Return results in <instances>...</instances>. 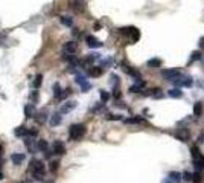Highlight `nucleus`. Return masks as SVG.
Segmentation results:
<instances>
[{
  "label": "nucleus",
  "mask_w": 204,
  "mask_h": 183,
  "mask_svg": "<svg viewBox=\"0 0 204 183\" xmlns=\"http://www.w3.org/2000/svg\"><path fill=\"white\" fill-rule=\"evenodd\" d=\"M31 171H32V177L35 180H43L44 177V172H46V168H44V163L41 160L38 159H32L31 160Z\"/></svg>",
  "instance_id": "nucleus-1"
},
{
  "label": "nucleus",
  "mask_w": 204,
  "mask_h": 183,
  "mask_svg": "<svg viewBox=\"0 0 204 183\" xmlns=\"http://www.w3.org/2000/svg\"><path fill=\"white\" fill-rule=\"evenodd\" d=\"M85 134V125L84 124H73L69 128V137L70 140H79Z\"/></svg>",
  "instance_id": "nucleus-2"
},
{
  "label": "nucleus",
  "mask_w": 204,
  "mask_h": 183,
  "mask_svg": "<svg viewBox=\"0 0 204 183\" xmlns=\"http://www.w3.org/2000/svg\"><path fill=\"white\" fill-rule=\"evenodd\" d=\"M172 82H174V86L178 87V89H180V87H191L193 84V81L191 76H186V78H178V76H177V78L172 80Z\"/></svg>",
  "instance_id": "nucleus-3"
},
{
  "label": "nucleus",
  "mask_w": 204,
  "mask_h": 183,
  "mask_svg": "<svg viewBox=\"0 0 204 183\" xmlns=\"http://www.w3.org/2000/svg\"><path fill=\"white\" fill-rule=\"evenodd\" d=\"M161 76H163L165 80L172 81L174 78L180 76V69H165V70L161 72Z\"/></svg>",
  "instance_id": "nucleus-4"
},
{
  "label": "nucleus",
  "mask_w": 204,
  "mask_h": 183,
  "mask_svg": "<svg viewBox=\"0 0 204 183\" xmlns=\"http://www.w3.org/2000/svg\"><path fill=\"white\" fill-rule=\"evenodd\" d=\"M76 105H78V102H76V101H67L66 104H63V105H61L59 113H61V114L69 113V112H72L73 108H76Z\"/></svg>",
  "instance_id": "nucleus-5"
},
{
  "label": "nucleus",
  "mask_w": 204,
  "mask_h": 183,
  "mask_svg": "<svg viewBox=\"0 0 204 183\" xmlns=\"http://www.w3.org/2000/svg\"><path fill=\"white\" fill-rule=\"evenodd\" d=\"M54 154H58V156H63V154H66V147H64V144L61 142V140H55L54 142Z\"/></svg>",
  "instance_id": "nucleus-6"
},
{
  "label": "nucleus",
  "mask_w": 204,
  "mask_h": 183,
  "mask_svg": "<svg viewBox=\"0 0 204 183\" xmlns=\"http://www.w3.org/2000/svg\"><path fill=\"white\" fill-rule=\"evenodd\" d=\"M76 84H79L81 86V90L82 92H87L89 89H91V84L90 82H87V80L82 76V75H76Z\"/></svg>",
  "instance_id": "nucleus-7"
},
{
  "label": "nucleus",
  "mask_w": 204,
  "mask_h": 183,
  "mask_svg": "<svg viewBox=\"0 0 204 183\" xmlns=\"http://www.w3.org/2000/svg\"><path fill=\"white\" fill-rule=\"evenodd\" d=\"M85 41H87V46L91 47V49H96V47H101L102 43L96 38V37H93V35H89L87 38H85Z\"/></svg>",
  "instance_id": "nucleus-8"
},
{
  "label": "nucleus",
  "mask_w": 204,
  "mask_h": 183,
  "mask_svg": "<svg viewBox=\"0 0 204 183\" xmlns=\"http://www.w3.org/2000/svg\"><path fill=\"white\" fill-rule=\"evenodd\" d=\"M76 49H78V44H76L75 41H67V43H64V46H63L64 54H75Z\"/></svg>",
  "instance_id": "nucleus-9"
},
{
  "label": "nucleus",
  "mask_w": 204,
  "mask_h": 183,
  "mask_svg": "<svg viewBox=\"0 0 204 183\" xmlns=\"http://www.w3.org/2000/svg\"><path fill=\"white\" fill-rule=\"evenodd\" d=\"M70 5H72V8L76 12H82L84 8H85V2H84V0H72Z\"/></svg>",
  "instance_id": "nucleus-10"
},
{
  "label": "nucleus",
  "mask_w": 204,
  "mask_h": 183,
  "mask_svg": "<svg viewBox=\"0 0 204 183\" xmlns=\"http://www.w3.org/2000/svg\"><path fill=\"white\" fill-rule=\"evenodd\" d=\"M61 121H63L61 113H59V112H57V113H54L52 116H50V121H49V124H50L52 127H58L59 124H61Z\"/></svg>",
  "instance_id": "nucleus-11"
},
{
  "label": "nucleus",
  "mask_w": 204,
  "mask_h": 183,
  "mask_svg": "<svg viewBox=\"0 0 204 183\" xmlns=\"http://www.w3.org/2000/svg\"><path fill=\"white\" fill-rule=\"evenodd\" d=\"M11 160L14 165H22L23 162H24V154L23 153H14L11 156Z\"/></svg>",
  "instance_id": "nucleus-12"
},
{
  "label": "nucleus",
  "mask_w": 204,
  "mask_h": 183,
  "mask_svg": "<svg viewBox=\"0 0 204 183\" xmlns=\"http://www.w3.org/2000/svg\"><path fill=\"white\" fill-rule=\"evenodd\" d=\"M193 166H195V170L200 172L204 170V156H200V157H196V159H193Z\"/></svg>",
  "instance_id": "nucleus-13"
},
{
  "label": "nucleus",
  "mask_w": 204,
  "mask_h": 183,
  "mask_svg": "<svg viewBox=\"0 0 204 183\" xmlns=\"http://www.w3.org/2000/svg\"><path fill=\"white\" fill-rule=\"evenodd\" d=\"M35 114V105L34 104H26L24 105V116L26 118H34Z\"/></svg>",
  "instance_id": "nucleus-14"
},
{
  "label": "nucleus",
  "mask_w": 204,
  "mask_h": 183,
  "mask_svg": "<svg viewBox=\"0 0 204 183\" xmlns=\"http://www.w3.org/2000/svg\"><path fill=\"white\" fill-rule=\"evenodd\" d=\"M63 92L61 90V87H59V84H54V96H55V99L57 101H63Z\"/></svg>",
  "instance_id": "nucleus-15"
},
{
  "label": "nucleus",
  "mask_w": 204,
  "mask_h": 183,
  "mask_svg": "<svg viewBox=\"0 0 204 183\" xmlns=\"http://www.w3.org/2000/svg\"><path fill=\"white\" fill-rule=\"evenodd\" d=\"M102 72H104V70H102V67H96V66L89 69V75H90L91 78H98V76H101Z\"/></svg>",
  "instance_id": "nucleus-16"
},
{
  "label": "nucleus",
  "mask_w": 204,
  "mask_h": 183,
  "mask_svg": "<svg viewBox=\"0 0 204 183\" xmlns=\"http://www.w3.org/2000/svg\"><path fill=\"white\" fill-rule=\"evenodd\" d=\"M168 95H169L171 98H175V99H180L183 96V92L178 89V87H174V89H171L169 92H168Z\"/></svg>",
  "instance_id": "nucleus-17"
},
{
  "label": "nucleus",
  "mask_w": 204,
  "mask_h": 183,
  "mask_svg": "<svg viewBox=\"0 0 204 183\" xmlns=\"http://www.w3.org/2000/svg\"><path fill=\"white\" fill-rule=\"evenodd\" d=\"M35 121L38 122V124H44L46 119H47V114H46L44 110H41V112H38V113H35Z\"/></svg>",
  "instance_id": "nucleus-18"
},
{
  "label": "nucleus",
  "mask_w": 204,
  "mask_h": 183,
  "mask_svg": "<svg viewBox=\"0 0 204 183\" xmlns=\"http://www.w3.org/2000/svg\"><path fill=\"white\" fill-rule=\"evenodd\" d=\"M35 145H37V149H40V151H43V153H44L46 149H49V145H47V142H46L44 139L37 140V142H35Z\"/></svg>",
  "instance_id": "nucleus-19"
},
{
  "label": "nucleus",
  "mask_w": 204,
  "mask_h": 183,
  "mask_svg": "<svg viewBox=\"0 0 204 183\" xmlns=\"http://www.w3.org/2000/svg\"><path fill=\"white\" fill-rule=\"evenodd\" d=\"M146 66L148 67H151V69L160 67V66H161V60H160V58H152V60H149V61L146 63Z\"/></svg>",
  "instance_id": "nucleus-20"
},
{
  "label": "nucleus",
  "mask_w": 204,
  "mask_h": 183,
  "mask_svg": "<svg viewBox=\"0 0 204 183\" xmlns=\"http://www.w3.org/2000/svg\"><path fill=\"white\" fill-rule=\"evenodd\" d=\"M201 113H203V104L198 101V102L193 104V114H195L196 118H200V116H201Z\"/></svg>",
  "instance_id": "nucleus-21"
},
{
  "label": "nucleus",
  "mask_w": 204,
  "mask_h": 183,
  "mask_svg": "<svg viewBox=\"0 0 204 183\" xmlns=\"http://www.w3.org/2000/svg\"><path fill=\"white\" fill-rule=\"evenodd\" d=\"M175 136L178 137L180 140H183V142H186V139L189 137V131H187L186 128H184V130H178V131L175 133Z\"/></svg>",
  "instance_id": "nucleus-22"
},
{
  "label": "nucleus",
  "mask_w": 204,
  "mask_h": 183,
  "mask_svg": "<svg viewBox=\"0 0 204 183\" xmlns=\"http://www.w3.org/2000/svg\"><path fill=\"white\" fill-rule=\"evenodd\" d=\"M14 134L17 137H24L28 134V128H26V127H18V128L14 130Z\"/></svg>",
  "instance_id": "nucleus-23"
},
{
  "label": "nucleus",
  "mask_w": 204,
  "mask_h": 183,
  "mask_svg": "<svg viewBox=\"0 0 204 183\" xmlns=\"http://www.w3.org/2000/svg\"><path fill=\"white\" fill-rule=\"evenodd\" d=\"M169 179H171V182L178 183L180 180H181V174H180L178 171H171L169 172Z\"/></svg>",
  "instance_id": "nucleus-24"
},
{
  "label": "nucleus",
  "mask_w": 204,
  "mask_h": 183,
  "mask_svg": "<svg viewBox=\"0 0 204 183\" xmlns=\"http://www.w3.org/2000/svg\"><path fill=\"white\" fill-rule=\"evenodd\" d=\"M142 87H145V82H143V81H140V82L137 81L136 86H131V87H130V92H131V93H139V92L142 90Z\"/></svg>",
  "instance_id": "nucleus-25"
},
{
  "label": "nucleus",
  "mask_w": 204,
  "mask_h": 183,
  "mask_svg": "<svg viewBox=\"0 0 204 183\" xmlns=\"http://www.w3.org/2000/svg\"><path fill=\"white\" fill-rule=\"evenodd\" d=\"M59 22L63 23L64 26H67V28H72V26H73V20H72L70 17H66V15H64V17H59Z\"/></svg>",
  "instance_id": "nucleus-26"
},
{
  "label": "nucleus",
  "mask_w": 204,
  "mask_h": 183,
  "mask_svg": "<svg viewBox=\"0 0 204 183\" xmlns=\"http://www.w3.org/2000/svg\"><path fill=\"white\" fill-rule=\"evenodd\" d=\"M142 121H143V119L139 118V116H137V118H128V119H124L125 124H139V122H142Z\"/></svg>",
  "instance_id": "nucleus-27"
},
{
  "label": "nucleus",
  "mask_w": 204,
  "mask_h": 183,
  "mask_svg": "<svg viewBox=\"0 0 204 183\" xmlns=\"http://www.w3.org/2000/svg\"><path fill=\"white\" fill-rule=\"evenodd\" d=\"M28 137H31V139H37V136H38V130L37 128H28V134H26Z\"/></svg>",
  "instance_id": "nucleus-28"
},
{
  "label": "nucleus",
  "mask_w": 204,
  "mask_h": 183,
  "mask_svg": "<svg viewBox=\"0 0 204 183\" xmlns=\"http://www.w3.org/2000/svg\"><path fill=\"white\" fill-rule=\"evenodd\" d=\"M41 82H43V75H37L35 76V80H34V87L35 89H40V86H41Z\"/></svg>",
  "instance_id": "nucleus-29"
},
{
  "label": "nucleus",
  "mask_w": 204,
  "mask_h": 183,
  "mask_svg": "<svg viewBox=\"0 0 204 183\" xmlns=\"http://www.w3.org/2000/svg\"><path fill=\"white\" fill-rule=\"evenodd\" d=\"M198 60H201V52H200V50H193L192 57H191V63H195V61H198Z\"/></svg>",
  "instance_id": "nucleus-30"
},
{
  "label": "nucleus",
  "mask_w": 204,
  "mask_h": 183,
  "mask_svg": "<svg viewBox=\"0 0 204 183\" xmlns=\"http://www.w3.org/2000/svg\"><path fill=\"white\" fill-rule=\"evenodd\" d=\"M192 182L193 183H201V182H203V175H201L200 172H195V174H192Z\"/></svg>",
  "instance_id": "nucleus-31"
},
{
  "label": "nucleus",
  "mask_w": 204,
  "mask_h": 183,
  "mask_svg": "<svg viewBox=\"0 0 204 183\" xmlns=\"http://www.w3.org/2000/svg\"><path fill=\"white\" fill-rule=\"evenodd\" d=\"M99 95H101V101H102V102H107V101L110 99V93H108V92L101 90V93H99Z\"/></svg>",
  "instance_id": "nucleus-32"
},
{
  "label": "nucleus",
  "mask_w": 204,
  "mask_h": 183,
  "mask_svg": "<svg viewBox=\"0 0 204 183\" xmlns=\"http://www.w3.org/2000/svg\"><path fill=\"white\" fill-rule=\"evenodd\" d=\"M181 179L183 180H186V182H192V174H191V172H183L181 174Z\"/></svg>",
  "instance_id": "nucleus-33"
},
{
  "label": "nucleus",
  "mask_w": 204,
  "mask_h": 183,
  "mask_svg": "<svg viewBox=\"0 0 204 183\" xmlns=\"http://www.w3.org/2000/svg\"><path fill=\"white\" fill-rule=\"evenodd\" d=\"M191 153H192L193 159H196V157H200V156H201V154H200V149L196 148V147H192V148H191Z\"/></svg>",
  "instance_id": "nucleus-34"
},
{
  "label": "nucleus",
  "mask_w": 204,
  "mask_h": 183,
  "mask_svg": "<svg viewBox=\"0 0 204 183\" xmlns=\"http://www.w3.org/2000/svg\"><path fill=\"white\" fill-rule=\"evenodd\" d=\"M107 119H108V121H120L122 116H120V114H108Z\"/></svg>",
  "instance_id": "nucleus-35"
},
{
  "label": "nucleus",
  "mask_w": 204,
  "mask_h": 183,
  "mask_svg": "<svg viewBox=\"0 0 204 183\" xmlns=\"http://www.w3.org/2000/svg\"><path fill=\"white\" fill-rule=\"evenodd\" d=\"M38 98H40V95H38V92L37 90H34L32 93H31V101H32V102H37Z\"/></svg>",
  "instance_id": "nucleus-36"
},
{
  "label": "nucleus",
  "mask_w": 204,
  "mask_h": 183,
  "mask_svg": "<svg viewBox=\"0 0 204 183\" xmlns=\"http://www.w3.org/2000/svg\"><path fill=\"white\" fill-rule=\"evenodd\" d=\"M58 165H59V162H58V160H54V162L50 163V171H52V172L57 171V170H58Z\"/></svg>",
  "instance_id": "nucleus-37"
},
{
  "label": "nucleus",
  "mask_w": 204,
  "mask_h": 183,
  "mask_svg": "<svg viewBox=\"0 0 204 183\" xmlns=\"http://www.w3.org/2000/svg\"><path fill=\"white\" fill-rule=\"evenodd\" d=\"M151 95H152V96H154V98H161V96H163V92L160 90V89H156V90L152 92V93H151Z\"/></svg>",
  "instance_id": "nucleus-38"
},
{
  "label": "nucleus",
  "mask_w": 204,
  "mask_h": 183,
  "mask_svg": "<svg viewBox=\"0 0 204 183\" xmlns=\"http://www.w3.org/2000/svg\"><path fill=\"white\" fill-rule=\"evenodd\" d=\"M111 82H113L114 86H117L119 84V76L117 75H111Z\"/></svg>",
  "instance_id": "nucleus-39"
},
{
  "label": "nucleus",
  "mask_w": 204,
  "mask_h": 183,
  "mask_svg": "<svg viewBox=\"0 0 204 183\" xmlns=\"http://www.w3.org/2000/svg\"><path fill=\"white\" fill-rule=\"evenodd\" d=\"M72 34L75 35V37H79V31H78V29H75V31H73Z\"/></svg>",
  "instance_id": "nucleus-40"
},
{
  "label": "nucleus",
  "mask_w": 204,
  "mask_h": 183,
  "mask_svg": "<svg viewBox=\"0 0 204 183\" xmlns=\"http://www.w3.org/2000/svg\"><path fill=\"white\" fill-rule=\"evenodd\" d=\"M198 44H200V47H204V37L200 40V43H198Z\"/></svg>",
  "instance_id": "nucleus-41"
},
{
  "label": "nucleus",
  "mask_w": 204,
  "mask_h": 183,
  "mask_svg": "<svg viewBox=\"0 0 204 183\" xmlns=\"http://www.w3.org/2000/svg\"><path fill=\"white\" fill-rule=\"evenodd\" d=\"M101 28V23H94V29H99Z\"/></svg>",
  "instance_id": "nucleus-42"
},
{
  "label": "nucleus",
  "mask_w": 204,
  "mask_h": 183,
  "mask_svg": "<svg viewBox=\"0 0 204 183\" xmlns=\"http://www.w3.org/2000/svg\"><path fill=\"white\" fill-rule=\"evenodd\" d=\"M2 154H3V145L0 144V156H2Z\"/></svg>",
  "instance_id": "nucleus-43"
},
{
  "label": "nucleus",
  "mask_w": 204,
  "mask_h": 183,
  "mask_svg": "<svg viewBox=\"0 0 204 183\" xmlns=\"http://www.w3.org/2000/svg\"><path fill=\"white\" fill-rule=\"evenodd\" d=\"M0 179H3V172L0 171Z\"/></svg>",
  "instance_id": "nucleus-44"
},
{
  "label": "nucleus",
  "mask_w": 204,
  "mask_h": 183,
  "mask_svg": "<svg viewBox=\"0 0 204 183\" xmlns=\"http://www.w3.org/2000/svg\"><path fill=\"white\" fill-rule=\"evenodd\" d=\"M163 183H171V182H169V180H165V182H163Z\"/></svg>",
  "instance_id": "nucleus-45"
},
{
  "label": "nucleus",
  "mask_w": 204,
  "mask_h": 183,
  "mask_svg": "<svg viewBox=\"0 0 204 183\" xmlns=\"http://www.w3.org/2000/svg\"><path fill=\"white\" fill-rule=\"evenodd\" d=\"M22 183H32V182H22Z\"/></svg>",
  "instance_id": "nucleus-46"
}]
</instances>
